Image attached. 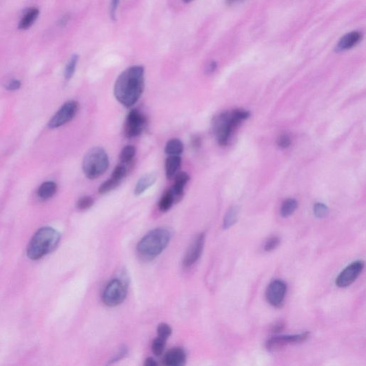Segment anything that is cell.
<instances>
[{"instance_id":"obj_1","label":"cell","mask_w":366,"mask_h":366,"mask_svg":"<svg viewBox=\"0 0 366 366\" xmlns=\"http://www.w3.org/2000/svg\"><path fill=\"white\" fill-rule=\"evenodd\" d=\"M145 87V69L135 65L122 72L114 84V94L122 106L130 108L141 98Z\"/></svg>"},{"instance_id":"obj_2","label":"cell","mask_w":366,"mask_h":366,"mask_svg":"<svg viewBox=\"0 0 366 366\" xmlns=\"http://www.w3.org/2000/svg\"><path fill=\"white\" fill-rule=\"evenodd\" d=\"M171 238L172 232L169 229H154L146 234L138 243V254L146 260H152L163 252Z\"/></svg>"},{"instance_id":"obj_3","label":"cell","mask_w":366,"mask_h":366,"mask_svg":"<svg viewBox=\"0 0 366 366\" xmlns=\"http://www.w3.org/2000/svg\"><path fill=\"white\" fill-rule=\"evenodd\" d=\"M60 235L52 227L39 229L29 243L28 256L32 260H38L53 251L58 245Z\"/></svg>"},{"instance_id":"obj_4","label":"cell","mask_w":366,"mask_h":366,"mask_svg":"<svg viewBox=\"0 0 366 366\" xmlns=\"http://www.w3.org/2000/svg\"><path fill=\"white\" fill-rule=\"evenodd\" d=\"M109 165V157L105 149L100 147H93L84 157L82 170L88 179H97L106 173Z\"/></svg>"},{"instance_id":"obj_5","label":"cell","mask_w":366,"mask_h":366,"mask_svg":"<svg viewBox=\"0 0 366 366\" xmlns=\"http://www.w3.org/2000/svg\"><path fill=\"white\" fill-rule=\"evenodd\" d=\"M127 294L126 283L119 278H114L103 291V301L109 307H115L125 300Z\"/></svg>"},{"instance_id":"obj_6","label":"cell","mask_w":366,"mask_h":366,"mask_svg":"<svg viewBox=\"0 0 366 366\" xmlns=\"http://www.w3.org/2000/svg\"><path fill=\"white\" fill-rule=\"evenodd\" d=\"M213 130L220 146L228 143L234 127L230 121V113L222 112L215 117L213 122Z\"/></svg>"},{"instance_id":"obj_7","label":"cell","mask_w":366,"mask_h":366,"mask_svg":"<svg viewBox=\"0 0 366 366\" xmlns=\"http://www.w3.org/2000/svg\"><path fill=\"white\" fill-rule=\"evenodd\" d=\"M78 108V103L74 100H70L65 103L49 121V128H57L73 120L77 114Z\"/></svg>"},{"instance_id":"obj_8","label":"cell","mask_w":366,"mask_h":366,"mask_svg":"<svg viewBox=\"0 0 366 366\" xmlns=\"http://www.w3.org/2000/svg\"><path fill=\"white\" fill-rule=\"evenodd\" d=\"M310 336L309 332H304L295 335H276L267 340L265 347L270 352L278 351L286 345L291 343H301L305 341Z\"/></svg>"},{"instance_id":"obj_9","label":"cell","mask_w":366,"mask_h":366,"mask_svg":"<svg viewBox=\"0 0 366 366\" xmlns=\"http://www.w3.org/2000/svg\"><path fill=\"white\" fill-rule=\"evenodd\" d=\"M146 122V117L140 111L132 110L127 114L125 121V136L128 138L139 136L144 129Z\"/></svg>"},{"instance_id":"obj_10","label":"cell","mask_w":366,"mask_h":366,"mask_svg":"<svg viewBox=\"0 0 366 366\" xmlns=\"http://www.w3.org/2000/svg\"><path fill=\"white\" fill-rule=\"evenodd\" d=\"M287 293V285L281 280H275L269 284L265 292L267 301L275 308H281Z\"/></svg>"},{"instance_id":"obj_11","label":"cell","mask_w":366,"mask_h":366,"mask_svg":"<svg viewBox=\"0 0 366 366\" xmlns=\"http://www.w3.org/2000/svg\"><path fill=\"white\" fill-rule=\"evenodd\" d=\"M363 260H356L348 265L339 274L335 280V284L339 288H346L357 279L364 268Z\"/></svg>"},{"instance_id":"obj_12","label":"cell","mask_w":366,"mask_h":366,"mask_svg":"<svg viewBox=\"0 0 366 366\" xmlns=\"http://www.w3.org/2000/svg\"><path fill=\"white\" fill-rule=\"evenodd\" d=\"M205 240V233H200L191 243L183 259V264L185 268L192 266L200 258L204 248Z\"/></svg>"},{"instance_id":"obj_13","label":"cell","mask_w":366,"mask_h":366,"mask_svg":"<svg viewBox=\"0 0 366 366\" xmlns=\"http://www.w3.org/2000/svg\"><path fill=\"white\" fill-rule=\"evenodd\" d=\"M175 183L173 187L170 189L172 195L174 197L175 203L181 201L184 194V188L190 181L189 175L185 172H180L174 177Z\"/></svg>"},{"instance_id":"obj_14","label":"cell","mask_w":366,"mask_h":366,"mask_svg":"<svg viewBox=\"0 0 366 366\" xmlns=\"http://www.w3.org/2000/svg\"><path fill=\"white\" fill-rule=\"evenodd\" d=\"M362 36V34L359 32H351L348 33L340 39L335 47V51L337 52H340L353 48L361 40Z\"/></svg>"},{"instance_id":"obj_15","label":"cell","mask_w":366,"mask_h":366,"mask_svg":"<svg viewBox=\"0 0 366 366\" xmlns=\"http://www.w3.org/2000/svg\"><path fill=\"white\" fill-rule=\"evenodd\" d=\"M186 353L181 348H173L166 353L164 362L169 366H182L185 363Z\"/></svg>"},{"instance_id":"obj_16","label":"cell","mask_w":366,"mask_h":366,"mask_svg":"<svg viewBox=\"0 0 366 366\" xmlns=\"http://www.w3.org/2000/svg\"><path fill=\"white\" fill-rule=\"evenodd\" d=\"M157 181L156 173H150L144 175L140 178L135 188V195L138 196L144 193L147 189L152 187Z\"/></svg>"},{"instance_id":"obj_17","label":"cell","mask_w":366,"mask_h":366,"mask_svg":"<svg viewBox=\"0 0 366 366\" xmlns=\"http://www.w3.org/2000/svg\"><path fill=\"white\" fill-rule=\"evenodd\" d=\"M181 157L179 155H170L165 161V172L168 180L173 179L181 168Z\"/></svg>"},{"instance_id":"obj_18","label":"cell","mask_w":366,"mask_h":366,"mask_svg":"<svg viewBox=\"0 0 366 366\" xmlns=\"http://www.w3.org/2000/svg\"><path fill=\"white\" fill-rule=\"evenodd\" d=\"M57 190V185L56 183L52 182V181L44 183L39 187L37 192L38 196L42 200H48V199L55 195Z\"/></svg>"},{"instance_id":"obj_19","label":"cell","mask_w":366,"mask_h":366,"mask_svg":"<svg viewBox=\"0 0 366 366\" xmlns=\"http://www.w3.org/2000/svg\"><path fill=\"white\" fill-rule=\"evenodd\" d=\"M39 11L37 8H31L25 14L19 25L20 30H28L34 24L39 16Z\"/></svg>"},{"instance_id":"obj_20","label":"cell","mask_w":366,"mask_h":366,"mask_svg":"<svg viewBox=\"0 0 366 366\" xmlns=\"http://www.w3.org/2000/svg\"><path fill=\"white\" fill-rule=\"evenodd\" d=\"M184 150V145L181 140L174 139L170 140L167 143L165 147V152L168 155H179L183 153Z\"/></svg>"},{"instance_id":"obj_21","label":"cell","mask_w":366,"mask_h":366,"mask_svg":"<svg viewBox=\"0 0 366 366\" xmlns=\"http://www.w3.org/2000/svg\"><path fill=\"white\" fill-rule=\"evenodd\" d=\"M238 213H239V208L236 205L231 207L226 213L223 221V228L227 230L232 225H235L238 220Z\"/></svg>"},{"instance_id":"obj_22","label":"cell","mask_w":366,"mask_h":366,"mask_svg":"<svg viewBox=\"0 0 366 366\" xmlns=\"http://www.w3.org/2000/svg\"><path fill=\"white\" fill-rule=\"evenodd\" d=\"M135 153H136V149H135L134 146H125L120 152V160L121 164L126 165L131 163L133 159H134Z\"/></svg>"},{"instance_id":"obj_23","label":"cell","mask_w":366,"mask_h":366,"mask_svg":"<svg viewBox=\"0 0 366 366\" xmlns=\"http://www.w3.org/2000/svg\"><path fill=\"white\" fill-rule=\"evenodd\" d=\"M297 208V202L295 199H288L281 206V213L283 218H288L293 214Z\"/></svg>"},{"instance_id":"obj_24","label":"cell","mask_w":366,"mask_h":366,"mask_svg":"<svg viewBox=\"0 0 366 366\" xmlns=\"http://www.w3.org/2000/svg\"><path fill=\"white\" fill-rule=\"evenodd\" d=\"M175 204L174 197L170 190L166 191L162 195L159 203V208L162 212L169 211L173 205Z\"/></svg>"},{"instance_id":"obj_25","label":"cell","mask_w":366,"mask_h":366,"mask_svg":"<svg viewBox=\"0 0 366 366\" xmlns=\"http://www.w3.org/2000/svg\"><path fill=\"white\" fill-rule=\"evenodd\" d=\"M78 60H79V56L78 55H73L70 59L69 62L67 64L66 68H65V77L67 80H70L72 77L74 75V72H75L76 67H77Z\"/></svg>"},{"instance_id":"obj_26","label":"cell","mask_w":366,"mask_h":366,"mask_svg":"<svg viewBox=\"0 0 366 366\" xmlns=\"http://www.w3.org/2000/svg\"><path fill=\"white\" fill-rule=\"evenodd\" d=\"M250 112L243 110H235L230 113V120L234 127H236L240 122L250 117Z\"/></svg>"},{"instance_id":"obj_27","label":"cell","mask_w":366,"mask_h":366,"mask_svg":"<svg viewBox=\"0 0 366 366\" xmlns=\"http://www.w3.org/2000/svg\"><path fill=\"white\" fill-rule=\"evenodd\" d=\"M120 184V182L116 181V180L113 179L112 178H109L108 181L103 183L100 186L98 189L99 193L104 195V194L108 193V192H110L115 189L119 184Z\"/></svg>"},{"instance_id":"obj_28","label":"cell","mask_w":366,"mask_h":366,"mask_svg":"<svg viewBox=\"0 0 366 366\" xmlns=\"http://www.w3.org/2000/svg\"><path fill=\"white\" fill-rule=\"evenodd\" d=\"M166 340L157 336L152 343V351L155 356H161L166 345Z\"/></svg>"},{"instance_id":"obj_29","label":"cell","mask_w":366,"mask_h":366,"mask_svg":"<svg viewBox=\"0 0 366 366\" xmlns=\"http://www.w3.org/2000/svg\"><path fill=\"white\" fill-rule=\"evenodd\" d=\"M127 170L126 167H125V165L121 164V165L116 166V168L113 170L111 178L121 183L122 180L127 176Z\"/></svg>"},{"instance_id":"obj_30","label":"cell","mask_w":366,"mask_h":366,"mask_svg":"<svg viewBox=\"0 0 366 366\" xmlns=\"http://www.w3.org/2000/svg\"><path fill=\"white\" fill-rule=\"evenodd\" d=\"M313 213L318 219H324L329 215V209L324 203H317L313 206Z\"/></svg>"},{"instance_id":"obj_31","label":"cell","mask_w":366,"mask_h":366,"mask_svg":"<svg viewBox=\"0 0 366 366\" xmlns=\"http://www.w3.org/2000/svg\"><path fill=\"white\" fill-rule=\"evenodd\" d=\"M94 204V200L90 196H83L78 200L77 207L80 211L90 209Z\"/></svg>"},{"instance_id":"obj_32","label":"cell","mask_w":366,"mask_h":366,"mask_svg":"<svg viewBox=\"0 0 366 366\" xmlns=\"http://www.w3.org/2000/svg\"><path fill=\"white\" fill-rule=\"evenodd\" d=\"M157 335L160 338L168 340L172 334V329L169 325L166 324H161L157 326Z\"/></svg>"},{"instance_id":"obj_33","label":"cell","mask_w":366,"mask_h":366,"mask_svg":"<svg viewBox=\"0 0 366 366\" xmlns=\"http://www.w3.org/2000/svg\"><path fill=\"white\" fill-rule=\"evenodd\" d=\"M280 243H281V239H280L279 237H272L270 239L267 240L265 246H264V249L267 252H270V251H273L275 248H278Z\"/></svg>"},{"instance_id":"obj_34","label":"cell","mask_w":366,"mask_h":366,"mask_svg":"<svg viewBox=\"0 0 366 366\" xmlns=\"http://www.w3.org/2000/svg\"><path fill=\"white\" fill-rule=\"evenodd\" d=\"M278 146L281 148H287L289 147L291 144V139L289 135H283L278 138Z\"/></svg>"},{"instance_id":"obj_35","label":"cell","mask_w":366,"mask_h":366,"mask_svg":"<svg viewBox=\"0 0 366 366\" xmlns=\"http://www.w3.org/2000/svg\"><path fill=\"white\" fill-rule=\"evenodd\" d=\"M127 353V348L123 345V346L121 347L120 349L118 350V351L114 355V356H113L110 361V363L112 364V363L117 362L119 360L122 359V358H124V356H125Z\"/></svg>"},{"instance_id":"obj_36","label":"cell","mask_w":366,"mask_h":366,"mask_svg":"<svg viewBox=\"0 0 366 366\" xmlns=\"http://www.w3.org/2000/svg\"><path fill=\"white\" fill-rule=\"evenodd\" d=\"M119 3H120V0H112V1H111L110 14L111 19L113 20H116L117 7H118Z\"/></svg>"},{"instance_id":"obj_37","label":"cell","mask_w":366,"mask_h":366,"mask_svg":"<svg viewBox=\"0 0 366 366\" xmlns=\"http://www.w3.org/2000/svg\"><path fill=\"white\" fill-rule=\"evenodd\" d=\"M20 87H21V82L20 81L17 80V79H12V80L8 82L7 86H6V89L13 91V90H18Z\"/></svg>"},{"instance_id":"obj_38","label":"cell","mask_w":366,"mask_h":366,"mask_svg":"<svg viewBox=\"0 0 366 366\" xmlns=\"http://www.w3.org/2000/svg\"><path fill=\"white\" fill-rule=\"evenodd\" d=\"M217 68V63L215 61H212L207 65L206 69H205V73H206L207 74H212V73H214V72L216 71Z\"/></svg>"},{"instance_id":"obj_39","label":"cell","mask_w":366,"mask_h":366,"mask_svg":"<svg viewBox=\"0 0 366 366\" xmlns=\"http://www.w3.org/2000/svg\"><path fill=\"white\" fill-rule=\"evenodd\" d=\"M286 325L283 322H278L272 328V331L275 333H279L285 329Z\"/></svg>"},{"instance_id":"obj_40","label":"cell","mask_w":366,"mask_h":366,"mask_svg":"<svg viewBox=\"0 0 366 366\" xmlns=\"http://www.w3.org/2000/svg\"><path fill=\"white\" fill-rule=\"evenodd\" d=\"M157 365V363L156 362L155 360L152 359V358H147V359L145 361V366H155Z\"/></svg>"},{"instance_id":"obj_41","label":"cell","mask_w":366,"mask_h":366,"mask_svg":"<svg viewBox=\"0 0 366 366\" xmlns=\"http://www.w3.org/2000/svg\"><path fill=\"white\" fill-rule=\"evenodd\" d=\"M192 143L194 147H200V144H201V139L199 137H194Z\"/></svg>"},{"instance_id":"obj_42","label":"cell","mask_w":366,"mask_h":366,"mask_svg":"<svg viewBox=\"0 0 366 366\" xmlns=\"http://www.w3.org/2000/svg\"><path fill=\"white\" fill-rule=\"evenodd\" d=\"M69 19L70 17L68 15H65L63 17H62V19L60 21V26L64 27L65 25H66L67 24H68V21H69Z\"/></svg>"},{"instance_id":"obj_43","label":"cell","mask_w":366,"mask_h":366,"mask_svg":"<svg viewBox=\"0 0 366 366\" xmlns=\"http://www.w3.org/2000/svg\"><path fill=\"white\" fill-rule=\"evenodd\" d=\"M238 1V0H226V2L227 3V4H232V3H233L234 1Z\"/></svg>"},{"instance_id":"obj_44","label":"cell","mask_w":366,"mask_h":366,"mask_svg":"<svg viewBox=\"0 0 366 366\" xmlns=\"http://www.w3.org/2000/svg\"><path fill=\"white\" fill-rule=\"evenodd\" d=\"M183 1H184V2L187 3L190 2V1H192V0H183Z\"/></svg>"}]
</instances>
